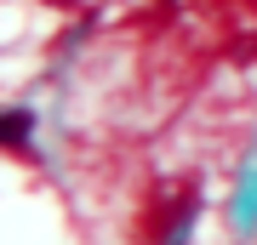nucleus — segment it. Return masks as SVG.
Segmentation results:
<instances>
[{"label": "nucleus", "mask_w": 257, "mask_h": 245, "mask_svg": "<svg viewBox=\"0 0 257 245\" xmlns=\"http://www.w3.org/2000/svg\"><path fill=\"white\" fill-rule=\"evenodd\" d=\"M29 131H35V114L29 109H6L0 114V148H23Z\"/></svg>", "instance_id": "obj_1"}]
</instances>
